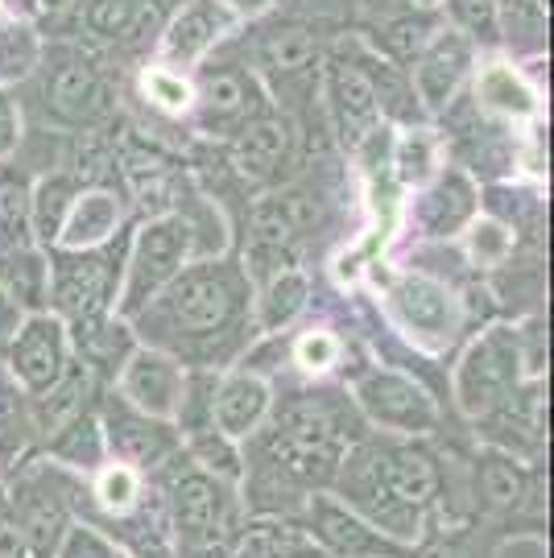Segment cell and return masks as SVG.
<instances>
[{"label": "cell", "mask_w": 554, "mask_h": 558, "mask_svg": "<svg viewBox=\"0 0 554 558\" xmlns=\"http://www.w3.org/2000/svg\"><path fill=\"white\" fill-rule=\"evenodd\" d=\"M253 281L237 265L195 260L149 302V323L174 339H228L249 319Z\"/></svg>", "instance_id": "cell-1"}, {"label": "cell", "mask_w": 554, "mask_h": 558, "mask_svg": "<svg viewBox=\"0 0 554 558\" xmlns=\"http://www.w3.org/2000/svg\"><path fill=\"white\" fill-rule=\"evenodd\" d=\"M195 257V236L186 216L170 211V216H154L145 223L129 248V265L120 269V290H117V311L124 319H133L158 299L170 281L179 278L182 265Z\"/></svg>", "instance_id": "cell-2"}, {"label": "cell", "mask_w": 554, "mask_h": 558, "mask_svg": "<svg viewBox=\"0 0 554 558\" xmlns=\"http://www.w3.org/2000/svg\"><path fill=\"white\" fill-rule=\"evenodd\" d=\"M120 290V265L108 244L99 248H59L46 257V294L55 302L59 319L96 327L108 302Z\"/></svg>", "instance_id": "cell-3"}, {"label": "cell", "mask_w": 554, "mask_h": 558, "mask_svg": "<svg viewBox=\"0 0 554 558\" xmlns=\"http://www.w3.org/2000/svg\"><path fill=\"white\" fill-rule=\"evenodd\" d=\"M521 385V343L514 327H489L456 364V401L463 414L489 418Z\"/></svg>", "instance_id": "cell-4"}, {"label": "cell", "mask_w": 554, "mask_h": 558, "mask_svg": "<svg viewBox=\"0 0 554 558\" xmlns=\"http://www.w3.org/2000/svg\"><path fill=\"white\" fill-rule=\"evenodd\" d=\"M352 401L364 418L389 430V435H431L438 426V405L418 380L389 373V368H373L352 385Z\"/></svg>", "instance_id": "cell-5"}, {"label": "cell", "mask_w": 554, "mask_h": 558, "mask_svg": "<svg viewBox=\"0 0 554 558\" xmlns=\"http://www.w3.org/2000/svg\"><path fill=\"white\" fill-rule=\"evenodd\" d=\"M67 364H71V336H67V323L59 315L34 311L9 336V377L17 380L25 398L46 393L62 377Z\"/></svg>", "instance_id": "cell-6"}, {"label": "cell", "mask_w": 554, "mask_h": 558, "mask_svg": "<svg viewBox=\"0 0 554 558\" xmlns=\"http://www.w3.org/2000/svg\"><path fill=\"white\" fill-rule=\"evenodd\" d=\"M186 389V368L166 348H137L120 368V401L137 414L158 422H174Z\"/></svg>", "instance_id": "cell-7"}, {"label": "cell", "mask_w": 554, "mask_h": 558, "mask_svg": "<svg viewBox=\"0 0 554 558\" xmlns=\"http://www.w3.org/2000/svg\"><path fill=\"white\" fill-rule=\"evenodd\" d=\"M389 311L394 319L426 348H438L459 331L463 319V306L459 299L435 278H422V274H401L389 286Z\"/></svg>", "instance_id": "cell-8"}, {"label": "cell", "mask_w": 554, "mask_h": 558, "mask_svg": "<svg viewBox=\"0 0 554 558\" xmlns=\"http://www.w3.org/2000/svg\"><path fill=\"white\" fill-rule=\"evenodd\" d=\"M475 62V41H468L459 29H438L435 38L418 50L414 59V92L422 108L443 112L447 104L456 100L459 83L472 75Z\"/></svg>", "instance_id": "cell-9"}, {"label": "cell", "mask_w": 554, "mask_h": 558, "mask_svg": "<svg viewBox=\"0 0 554 558\" xmlns=\"http://www.w3.org/2000/svg\"><path fill=\"white\" fill-rule=\"evenodd\" d=\"M311 542L323 546L327 558H394V542L327 493L311 497Z\"/></svg>", "instance_id": "cell-10"}, {"label": "cell", "mask_w": 554, "mask_h": 558, "mask_svg": "<svg viewBox=\"0 0 554 558\" xmlns=\"http://www.w3.org/2000/svg\"><path fill=\"white\" fill-rule=\"evenodd\" d=\"M261 87L253 75H244L237 66H212L203 71L195 83V104L191 112H198L203 129H232L240 133L249 120L261 117Z\"/></svg>", "instance_id": "cell-11"}, {"label": "cell", "mask_w": 554, "mask_h": 558, "mask_svg": "<svg viewBox=\"0 0 554 558\" xmlns=\"http://www.w3.org/2000/svg\"><path fill=\"white\" fill-rule=\"evenodd\" d=\"M108 112V83L92 62L67 59L46 75V117L83 129Z\"/></svg>", "instance_id": "cell-12"}, {"label": "cell", "mask_w": 554, "mask_h": 558, "mask_svg": "<svg viewBox=\"0 0 554 558\" xmlns=\"http://www.w3.org/2000/svg\"><path fill=\"white\" fill-rule=\"evenodd\" d=\"M475 203H480V195H475L472 179L463 170H447V174L426 182V191L410 203V223L426 240L456 236L475 220Z\"/></svg>", "instance_id": "cell-13"}, {"label": "cell", "mask_w": 554, "mask_h": 558, "mask_svg": "<svg viewBox=\"0 0 554 558\" xmlns=\"http://www.w3.org/2000/svg\"><path fill=\"white\" fill-rule=\"evenodd\" d=\"M269 405H274V389L261 373H232V377H219L212 389V426H216L224 439L244 442L257 435V426L269 418Z\"/></svg>", "instance_id": "cell-14"}, {"label": "cell", "mask_w": 554, "mask_h": 558, "mask_svg": "<svg viewBox=\"0 0 554 558\" xmlns=\"http://www.w3.org/2000/svg\"><path fill=\"white\" fill-rule=\"evenodd\" d=\"M120 170H124V182H129L133 199L141 203V211H145L149 220L179 211L182 170L166 158L161 149L141 145V141H129V145L120 149Z\"/></svg>", "instance_id": "cell-15"}, {"label": "cell", "mask_w": 554, "mask_h": 558, "mask_svg": "<svg viewBox=\"0 0 554 558\" xmlns=\"http://www.w3.org/2000/svg\"><path fill=\"white\" fill-rule=\"evenodd\" d=\"M327 104H332V120L344 145H364L376 137L381 124V104H376L369 75L352 66V62H332L327 66Z\"/></svg>", "instance_id": "cell-16"}, {"label": "cell", "mask_w": 554, "mask_h": 558, "mask_svg": "<svg viewBox=\"0 0 554 558\" xmlns=\"http://www.w3.org/2000/svg\"><path fill=\"white\" fill-rule=\"evenodd\" d=\"M237 13L224 0H191L182 4V13L170 21V29L161 34V59L174 66H191L198 62L224 34L237 25Z\"/></svg>", "instance_id": "cell-17"}, {"label": "cell", "mask_w": 554, "mask_h": 558, "mask_svg": "<svg viewBox=\"0 0 554 558\" xmlns=\"http://www.w3.org/2000/svg\"><path fill=\"white\" fill-rule=\"evenodd\" d=\"M104 439H108V456L129 463V468H158L161 459L174 456V422H158L137 414L133 405L120 410L112 418L104 422Z\"/></svg>", "instance_id": "cell-18"}, {"label": "cell", "mask_w": 554, "mask_h": 558, "mask_svg": "<svg viewBox=\"0 0 554 558\" xmlns=\"http://www.w3.org/2000/svg\"><path fill=\"white\" fill-rule=\"evenodd\" d=\"M120 220H124V203L104 191V186H83L67 220H62V232L55 240V248H99L117 236Z\"/></svg>", "instance_id": "cell-19"}, {"label": "cell", "mask_w": 554, "mask_h": 558, "mask_svg": "<svg viewBox=\"0 0 554 558\" xmlns=\"http://www.w3.org/2000/svg\"><path fill=\"white\" fill-rule=\"evenodd\" d=\"M376 456H381V476L389 484V493H394L401 505H410V509H426L431 500L438 497V463L422 447L414 442H397V447H376Z\"/></svg>", "instance_id": "cell-20"}, {"label": "cell", "mask_w": 554, "mask_h": 558, "mask_svg": "<svg viewBox=\"0 0 554 558\" xmlns=\"http://www.w3.org/2000/svg\"><path fill=\"white\" fill-rule=\"evenodd\" d=\"M92 385H96V368L83 360V364H67L62 377L29 401V418H34V430L38 435H59L67 422H75L87 410V398H92Z\"/></svg>", "instance_id": "cell-21"}, {"label": "cell", "mask_w": 554, "mask_h": 558, "mask_svg": "<svg viewBox=\"0 0 554 558\" xmlns=\"http://www.w3.org/2000/svg\"><path fill=\"white\" fill-rule=\"evenodd\" d=\"M232 154H237L240 174H249V179L274 174L277 166H281V158L290 154V129H286V120H277V117L249 120L237 133Z\"/></svg>", "instance_id": "cell-22"}, {"label": "cell", "mask_w": 554, "mask_h": 558, "mask_svg": "<svg viewBox=\"0 0 554 558\" xmlns=\"http://www.w3.org/2000/svg\"><path fill=\"white\" fill-rule=\"evenodd\" d=\"M83 191V182L75 174H46L29 186V236L55 248V240L62 232V220L71 211L75 195Z\"/></svg>", "instance_id": "cell-23"}, {"label": "cell", "mask_w": 554, "mask_h": 558, "mask_svg": "<svg viewBox=\"0 0 554 558\" xmlns=\"http://www.w3.org/2000/svg\"><path fill=\"white\" fill-rule=\"evenodd\" d=\"M311 199L302 195H265V199L253 203V216H249V228H253V244H269V248H286L298 240V232L311 223Z\"/></svg>", "instance_id": "cell-24"}, {"label": "cell", "mask_w": 554, "mask_h": 558, "mask_svg": "<svg viewBox=\"0 0 554 558\" xmlns=\"http://www.w3.org/2000/svg\"><path fill=\"white\" fill-rule=\"evenodd\" d=\"M475 100H480V108H489L505 120H530L538 112V96L530 92V83L505 62H493L475 75Z\"/></svg>", "instance_id": "cell-25"}, {"label": "cell", "mask_w": 554, "mask_h": 558, "mask_svg": "<svg viewBox=\"0 0 554 558\" xmlns=\"http://www.w3.org/2000/svg\"><path fill=\"white\" fill-rule=\"evenodd\" d=\"M311 302V278L302 269H281L274 278H265L257 294V327L261 331H281L286 323H294Z\"/></svg>", "instance_id": "cell-26"}, {"label": "cell", "mask_w": 554, "mask_h": 558, "mask_svg": "<svg viewBox=\"0 0 554 558\" xmlns=\"http://www.w3.org/2000/svg\"><path fill=\"white\" fill-rule=\"evenodd\" d=\"M50 456L62 459L75 472H96L99 463L108 459L104 422L92 418V414H80L75 422H67L59 435H55V442H50Z\"/></svg>", "instance_id": "cell-27"}, {"label": "cell", "mask_w": 554, "mask_h": 558, "mask_svg": "<svg viewBox=\"0 0 554 558\" xmlns=\"http://www.w3.org/2000/svg\"><path fill=\"white\" fill-rule=\"evenodd\" d=\"M149 0H83V25L87 34L104 41H124L145 29L149 21Z\"/></svg>", "instance_id": "cell-28"}, {"label": "cell", "mask_w": 554, "mask_h": 558, "mask_svg": "<svg viewBox=\"0 0 554 558\" xmlns=\"http://www.w3.org/2000/svg\"><path fill=\"white\" fill-rule=\"evenodd\" d=\"M92 497H96V505L108 518H124L145 497V480H141L137 468H129L120 459H104L96 468V476H92Z\"/></svg>", "instance_id": "cell-29"}, {"label": "cell", "mask_w": 554, "mask_h": 558, "mask_svg": "<svg viewBox=\"0 0 554 558\" xmlns=\"http://www.w3.org/2000/svg\"><path fill=\"white\" fill-rule=\"evenodd\" d=\"M261 66L265 71H277V75H298V71H306L311 62H315L318 46H315V34L311 29H302V25H286V29H274V34H265L261 38Z\"/></svg>", "instance_id": "cell-30"}, {"label": "cell", "mask_w": 554, "mask_h": 558, "mask_svg": "<svg viewBox=\"0 0 554 558\" xmlns=\"http://www.w3.org/2000/svg\"><path fill=\"white\" fill-rule=\"evenodd\" d=\"M394 170L406 186H426L438 174V141L431 129H406L394 145Z\"/></svg>", "instance_id": "cell-31"}, {"label": "cell", "mask_w": 554, "mask_h": 558, "mask_svg": "<svg viewBox=\"0 0 554 558\" xmlns=\"http://www.w3.org/2000/svg\"><path fill=\"white\" fill-rule=\"evenodd\" d=\"M480 488L496 509H517L526 497V476H521V468L509 451H489L484 468H480Z\"/></svg>", "instance_id": "cell-32"}, {"label": "cell", "mask_w": 554, "mask_h": 558, "mask_svg": "<svg viewBox=\"0 0 554 558\" xmlns=\"http://www.w3.org/2000/svg\"><path fill=\"white\" fill-rule=\"evenodd\" d=\"M191 456H195V468L212 472L219 480H240V451L232 439H224L216 426H203L191 435Z\"/></svg>", "instance_id": "cell-33"}, {"label": "cell", "mask_w": 554, "mask_h": 558, "mask_svg": "<svg viewBox=\"0 0 554 558\" xmlns=\"http://www.w3.org/2000/svg\"><path fill=\"white\" fill-rule=\"evenodd\" d=\"M447 13L468 41H484V46L501 41V4L496 0H447Z\"/></svg>", "instance_id": "cell-34"}, {"label": "cell", "mask_w": 554, "mask_h": 558, "mask_svg": "<svg viewBox=\"0 0 554 558\" xmlns=\"http://www.w3.org/2000/svg\"><path fill=\"white\" fill-rule=\"evenodd\" d=\"M339 360H344V339L336 331H327V327H311V331H302L294 339V364L311 377H323V373L339 368Z\"/></svg>", "instance_id": "cell-35"}, {"label": "cell", "mask_w": 554, "mask_h": 558, "mask_svg": "<svg viewBox=\"0 0 554 558\" xmlns=\"http://www.w3.org/2000/svg\"><path fill=\"white\" fill-rule=\"evenodd\" d=\"M0 240L9 248H25L29 240V186L21 179L0 182Z\"/></svg>", "instance_id": "cell-36"}, {"label": "cell", "mask_w": 554, "mask_h": 558, "mask_svg": "<svg viewBox=\"0 0 554 558\" xmlns=\"http://www.w3.org/2000/svg\"><path fill=\"white\" fill-rule=\"evenodd\" d=\"M41 46L29 25H0V80H21L38 66Z\"/></svg>", "instance_id": "cell-37"}, {"label": "cell", "mask_w": 554, "mask_h": 558, "mask_svg": "<svg viewBox=\"0 0 554 558\" xmlns=\"http://www.w3.org/2000/svg\"><path fill=\"white\" fill-rule=\"evenodd\" d=\"M141 87H145V100L158 104L161 112H191V104H195V87L174 75L170 66H145V75H141Z\"/></svg>", "instance_id": "cell-38"}, {"label": "cell", "mask_w": 554, "mask_h": 558, "mask_svg": "<svg viewBox=\"0 0 554 558\" xmlns=\"http://www.w3.org/2000/svg\"><path fill=\"white\" fill-rule=\"evenodd\" d=\"M514 253V232L505 228V223L489 220V216H480V220L468 223V257L480 265V269H493L501 260Z\"/></svg>", "instance_id": "cell-39"}, {"label": "cell", "mask_w": 554, "mask_h": 558, "mask_svg": "<svg viewBox=\"0 0 554 558\" xmlns=\"http://www.w3.org/2000/svg\"><path fill=\"white\" fill-rule=\"evenodd\" d=\"M120 546L104 530H96L92 521H71L62 534L55 558H117Z\"/></svg>", "instance_id": "cell-40"}, {"label": "cell", "mask_w": 554, "mask_h": 558, "mask_svg": "<svg viewBox=\"0 0 554 558\" xmlns=\"http://www.w3.org/2000/svg\"><path fill=\"white\" fill-rule=\"evenodd\" d=\"M29 430H34V418H29L25 398L13 393V389H0V442H4L9 451H17Z\"/></svg>", "instance_id": "cell-41"}, {"label": "cell", "mask_w": 554, "mask_h": 558, "mask_svg": "<svg viewBox=\"0 0 554 558\" xmlns=\"http://www.w3.org/2000/svg\"><path fill=\"white\" fill-rule=\"evenodd\" d=\"M0 558H34L21 521L9 518V513H0Z\"/></svg>", "instance_id": "cell-42"}, {"label": "cell", "mask_w": 554, "mask_h": 558, "mask_svg": "<svg viewBox=\"0 0 554 558\" xmlns=\"http://www.w3.org/2000/svg\"><path fill=\"white\" fill-rule=\"evenodd\" d=\"M21 141V112L17 104L0 92V158H9Z\"/></svg>", "instance_id": "cell-43"}, {"label": "cell", "mask_w": 554, "mask_h": 558, "mask_svg": "<svg viewBox=\"0 0 554 558\" xmlns=\"http://www.w3.org/2000/svg\"><path fill=\"white\" fill-rule=\"evenodd\" d=\"M21 319H25V306H21V302L0 286V339H4V343H9V336L17 331Z\"/></svg>", "instance_id": "cell-44"}, {"label": "cell", "mask_w": 554, "mask_h": 558, "mask_svg": "<svg viewBox=\"0 0 554 558\" xmlns=\"http://www.w3.org/2000/svg\"><path fill=\"white\" fill-rule=\"evenodd\" d=\"M224 4H228L237 17H253V13H265L274 0H224Z\"/></svg>", "instance_id": "cell-45"}, {"label": "cell", "mask_w": 554, "mask_h": 558, "mask_svg": "<svg viewBox=\"0 0 554 558\" xmlns=\"http://www.w3.org/2000/svg\"><path fill=\"white\" fill-rule=\"evenodd\" d=\"M414 558H456V550H451V542H426Z\"/></svg>", "instance_id": "cell-46"}, {"label": "cell", "mask_w": 554, "mask_h": 558, "mask_svg": "<svg viewBox=\"0 0 554 558\" xmlns=\"http://www.w3.org/2000/svg\"><path fill=\"white\" fill-rule=\"evenodd\" d=\"M443 0H414V9H438Z\"/></svg>", "instance_id": "cell-47"}, {"label": "cell", "mask_w": 554, "mask_h": 558, "mask_svg": "<svg viewBox=\"0 0 554 558\" xmlns=\"http://www.w3.org/2000/svg\"><path fill=\"white\" fill-rule=\"evenodd\" d=\"M117 558H133V555H124V550H120V555Z\"/></svg>", "instance_id": "cell-48"}]
</instances>
